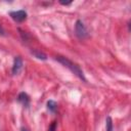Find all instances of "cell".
I'll use <instances>...</instances> for the list:
<instances>
[{
    "mask_svg": "<svg viewBox=\"0 0 131 131\" xmlns=\"http://www.w3.org/2000/svg\"><path fill=\"white\" fill-rule=\"evenodd\" d=\"M55 60H57L59 63H61L63 67H66L67 69H69L74 75H76L79 79H81L83 82H87L86 78H85V75L82 71V69L77 64L75 63L74 61H72L71 59H69L68 57H64V56H56L55 57Z\"/></svg>",
    "mask_w": 131,
    "mask_h": 131,
    "instance_id": "obj_1",
    "label": "cell"
},
{
    "mask_svg": "<svg viewBox=\"0 0 131 131\" xmlns=\"http://www.w3.org/2000/svg\"><path fill=\"white\" fill-rule=\"evenodd\" d=\"M75 34L79 39H86L89 37V32L81 19H77L75 24Z\"/></svg>",
    "mask_w": 131,
    "mask_h": 131,
    "instance_id": "obj_2",
    "label": "cell"
},
{
    "mask_svg": "<svg viewBox=\"0 0 131 131\" xmlns=\"http://www.w3.org/2000/svg\"><path fill=\"white\" fill-rule=\"evenodd\" d=\"M9 15L11 16V18L16 21V23H23L24 20H26L27 18V12L24 9L20 10H15V11H10Z\"/></svg>",
    "mask_w": 131,
    "mask_h": 131,
    "instance_id": "obj_3",
    "label": "cell"
},
{
    "mask_svg": "<svg viewBox=\"0 0 131 131\" xmlns=\"http://www.w3.org/2000/svg\"><path fill=\"white\" fill-rule=\"evenodd\" d=\"M23 66H24V62H23V59L20 56H15L14 59H13V64H12V75L13 76H16L20 73V71L23 70Z\"/></svg>",
    "mask_w": 131,
    "mask_h": 131,
    "instance_id": "obj_4",
    "label": "cell"
},
{
    "mask_svg": "<svg viewBox=\"0 0 131 131\" xmlns=\"http://www.w3.org/2000/svg\"><path fill=\"white\" fill-rule=\"evenodd\" d=\"M17 101L21 103L25 107H28L30 105V96L26 92H20L17 95Z\"/></svg>",
    "mask_w": 131,
    "mask_h": 131,
    "instance_id": "obj_5",
    "label": "cell"
},
{
    "mask_svg": "<svg viewBox=\"0 0 131 131\" xmlns=\"http://www.w3.org/2000/svg\"><path fill=\"white\" fill-rule=\"evenodd\" d=\"M31 53L38 59H41V60H46L47 59V55L41 51V50H38V49H32L31 50Z\"/></svg>",
    "mask_w": 131,
    "mask_h": 131,
    "instance_id": "obj_6",
    "label": "cell"
},
{
    "mask_svg": "<svg viewBox=\"0 0 131 131\" xmlns=\"http://www.w3.org/2000/svg\"><path fill=\"white\" fill-rule=\"evenodd\" d=\"M56 108H57V103H56L54 100L50 99V100L47 101V110H48L50 113L54 114V113L56 112Z\"/></svg>",
    "mask_w": 131,
    "mask_h": 131,
    "instance_id": "obj_7",
    "label": "cell"
},
{
    "mask_svg": "<svg viewBox=\"0 0 131 131\" xmlns=\"http://www.w3.org/2000/svg\"><path fill=\"white\" fill-rule=\"evenodd\" d=\"M105 131H114L113 120L110 116H107L106 119H105Z\"/></svg>",
    "mask_w": 131,
    "mask_h": 131,
    "instance_id": "obj_8",
    "label": "cell"
},
{
    "mask_svg": "<svg viewBox=\"0 0 131 131\" xmlns=\"http://www.w3.org/2000/svg\"><path fill=\"white\" fill-rule=\"evenodd\" d=\"M56 130V122H52V124L49 126L48 131H55Z\"/></svg>",
    "mask_w": 131,
    "mask_h": 131,
    "instance_id": "obj_9",
    "label": "cell"
},
{
    "mask_svg": "<svg viewBox=\"0 0 131 131\" xmlns=\"http://www.w3.org/2000/svg\"><path fill=\"white\" fill-rule=\"evenodd\" d=\"M0 35H2V36H4L5 35V32H4V29L1 27V25H0Z\"/></svg>",
    "mask_w": 131,
    "mask_h": 131,
    "instance_id": "obj_10",
    "label": "cell"
},
{
    "mask_svg": "<svg viewBox=\"0 0 131 131\" xmlns=\"http://www.w3.org/2000/svg\"><path fill=\"white\" fill-rule=\"evenodd\" d=\"M60 4H62V5H70L71 2H62V1H60Z\"/></svg>",
    "mask_w": 131,
    "mask_h": 131,
    "instance_id": "obj_11",
    "label": "cell"
}]
</instances>
